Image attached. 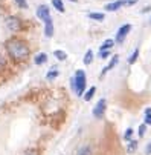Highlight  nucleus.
<instances>
[{
	"mask_svg": "<svg viewBox=\"0 0 151 155\" xmlns=\"http://www.w3.org/2000/svg\"><path fill=\"white\" fill-rule=\"evenodd\" d=\"M92 61H93V52H92V49H89L84 55V64H90Z\"/></svg>",
	"mask_w": 151,
	"mask_h": 155,
	"instance_id": "obj_16",
	"label": "nucleus"
},
{
	"mask_svg": "<svg viewBox=\"0 0 151 155\" xmlns=\"http://www.w3.org/2000/svg\"><path fill=\"white\" fill-rule=\"evenodd\" d=\"M145 114H151V107H146L145 109Z\"/></svg>",
	"mask_w": 151,
	"mask_h": 155,
	"instance_id": "obj_30",
	"label": "nucleus"
},
{
	"mask_svg": "<svg viewBox=\"0 0 151 155\" xmlns=\"http://www.w3.org/2000/svg\"><path fill=\"white\" fill-rule=\"evenodd\" d=\"M37 17L41 18L43 21H45L46 18H49V17H51V14H49V8H48L46 5L38 6V9H37Z\"/></svg>",
	"mask_w": 151,
	"mask_h": 155,
	"instance_id": "obj_6",
	"label": "nucleus"
},
{
	"mask_svg": "<svg viewBox=\"0 0 151 155\" xmlns=\"http://www.w3.org/2000/svg\"><path fill=\"white\" fill-rule=\"evenodd\" d=\"M89 17H90L92 20H98V21H102V20L105 18V15H104L102 12H90Z\"/></svg>",
	"mask_w": 151,
	"mask_h": 155,
	"instance_id": "obj_14",
	"label": "nucleus"
},
{
	"mask_svg": "<svg viewBox=\"0 0 151 155\" xmlns=\"http://www.w3.org/2000/svg\"><path fill=\"white\" fill-rule=\"evenodd\" d=\"M137 57H139V49H134V52L131 54V57H130V60H128V63H130V64H134L136 60H137Z\"/></svg>",
	"mask_w": 151,
	"mask_h": 155,
	"instance_id": "obj_18",
	"label": "nucleus"
},
{
	"mask_svg": "<svg viewBox=\"0 0 151 155\" xmlns=\"http://www.w3.org/2000/svg\"><path fill=\"white\" fill-rule=\"evenodd\" d=\"M131 135H133V129H127L125 134H124V138H125V140H130Z\"/></svg>",
	"mask_w": 151,
	"mask_h": 155,
	"instance_id": "obj_22",
	"label": "nucleus"
},
{
	"mask_svg": "<svg viewBox=\"0 0 151 155\" xmlns=\"http://www.w3.org/2000/svg\"><path fill=\"white\" fill-rule=\"evenodd\" d=\"M6 51L17 61L26 60L29 57V46H28V43L25 40H20V38H11V40H8L6 41Z\"/></svg>",
	"mask_w": 151,
	"mask_h": 155,
	"instance_id": "obj_1",
	"label": "nucleus"
},
{
	"mask_svg": "<svg viewBox=\"0 0 151 155\" xmlns=\"http://www.w3.org/2000/svg\"><path fill=\"white\" fill-rule=\"evenodd\" d=\"M52 5H54V8L58 12H64V3H63V0H52Z\"/></svg>",
	"mask_w": 151,
	"mask_h": 155,
	"instance_id": "obj_11",
	"label": "nucleus"
},
{
	"mask_svg": "<svg viewBox=\"0 0 151 155\" xmlns=\"http://www.w3.org/2000/svg\"><path fill=\"white\" fill-rule=\"evenodd\" d=\"M89 153H90V147H82L78 155H89Z\"/></svg>",
	"mask_w": 151,
	"mask_h": 155,
	"instance_id": "obj_23",
	"label": "nucleus"
},
{
	"mask_svg": "<svg viewBox=\"0 0 151 155\" xmlns=\"http://www.w3.org/2000/svg\"><path fill=\"white\" fill-rule=\"evenodd\" d=\"M137 132H139V137H143V135H145V124H142Z\"/></svg>",
	"mask_w": 151,
	"mask_h": 155,
	"instance_id": "obj_26",
	"label": "nucleus"
},
{
	"mask_svg": "<svg viewBox=\"0 0 151 155\" xmlns=\"http://www.w3.org/2000/svg\"><path fill=\"white\" fill-rule=\"evenodd\" d=\"M15 2H17V5H18V8H28V2H26V0H15Z\"/></svg>",
	"mask_w": 151,
	"mask_h": 155,
	"instance_id": "obj_21",
	"label": "nucleus"
},
{
	"mask_svg": "<svg viewBox=\"0 0 151 155\" xmlns=\"http://www.w3.org/2000/svg\"><path fill=\"white\" fill-rule=\"evenodd\" d=\"M137 2V0H124V6H131Z\"/></svg>",
	"mask_w": 151,
	"mask_h": 155,
	"instance_id": "obj_24",
	"label": "nucleus"
},
{
	"mask_svg": "<svg viewBox=\"0 0 151 155\" xmlns=\"http://www.w3.org/2000/svg\"><path fill=\"white\" fill-rule=\"evenodd\" d=\"M104 112H105V100H104V98H101V100L96 103L95 109H93V115H95L96 118H102Z\"/></svg>",
	"mask_w": 151,
	"mask_h": 155,
	"instance_id": "obj_5",
	"label": "nucleus"
},
{
	"mask_svg": "<svg viewBox=\"0 0 151 155\" xmlns=\"http://www.w3.org/2000/svg\"><path fill=\"white\" fill-rule=\"evenodd\" d=\"M118 61H119V57H118V55H113V57H112V60H110V63H109V64H107L105 68H104V71H102V74H101V75H104L105 72L112 71V69L115 68V66L118 64Z\"/></svg>",
	"mask_w": 151,
	"mask_h": 155,
	"instance_id": "obj_9",
	"label": "nucleus"
},
{
	"mask_svg": "<svg viewBox=\"0 0 151 155\" xmlns=\"http://www.w3.org/2000/svg\"><path fill=\"white\" fill-rule=\"evenodd\" d=\"M95 92H96V87H95V86H92L90 89H89L87 92H85V95H84V100H85V101H90V100L93 98Z\"/></svg>",
	"mask_w": 151,
	"mask_h": 155,
	"instance_id": "obj_13",
	"label": "nucleus"
},
{
	"mask_svg": "<svg viewBox=\"0 0 151 155\" xmlns=\"http://www.w3.org/2000/svg\"><path fill=\"white\" fill-rule=\"evenodd\" d=\"M34 61H35V64H43V63H46V61H48V55H46L45 52H40V54L35 55Z\"/></svg>",
	"mask_w": 151,
	"mask_h": 155,
	"instance_id": "obj_10",
	"label": "nucleus"
},
{
	"mask_svg": "<svg viewBox=\"0 0 151 155\" xmlns=\"http://www.w3.org/2000/svg\"><path fill=\"white\" fill-rule=\"evenodd\" d=\"M25 155H37V152H35V150H29V152H26Z\"/></svg>",
	"mask_w": 151,
	"mask_h": 155,
	"instance_id": "obj_29",
	"label": "nucleus"
},
{
	"mask_svg": "<svg viewBox=\"0 0 151 155\" xmlns=\"http://www.w3.org/2000/svg\"><path fill=\"white\" fill-rule=\"evenodd\" d=\"M145 153H146V155H149V153H151V141H149V144L146 146V149H145Z\"/></svg>",
	"mask_w": 151,
	"mask_h": 155,
	"instance_id": "obj_28",
	"label": "nucleus"
},
{
	"mask_svg": "<svg viewBox=\"0 0 151 155\" xmlns=\"http://www.w3.org/2000/svg\"><path fill=\"white\" fill-rule=\"evenodd\" d=\"M145 124H151V114H145Z\"/></svg>",
	"mask_w": 151,
	"mask_h": 155,
	"instance_id": "obj_27",
	"label": "nucleus"
},
{
	"mask_svg": "<svg viewBox=\"0 0 151 155\" xmlns=\"http://www.w3.org/2000/svg\"><path fill=\"white\" fill-rule=\"evenodd\" d=\"M54 55H55V57H57L58 60H61V61L67 58V54L64 52V51H60V49H58V51H55V52H54Z\"/></svg>",
	"mask_w": 151,
	"mask_h": 155,
	"instance_id": "obj_17",
	"label": "nucleus"
},
{
	"mask_svg": "<svg viewBox=\"0 0 151 155\" xmlns=\"http://www.w3.org/2000/svg\"><path fill=\"white\" fill-rule=\"evenodd\" d=\"M57 75H58V71H57V68H52V69L48 72V75H46V77H48V80H54Z\"/></svg>",
	"mask_w": 151,
	"mask_h": 155,
	"instance_id": "obj_19",
	"label": "nucleus"
},
{
	"mask_svg": "<svg viewBox=\"0 0 151 155\" xmlns=\"http://www.w3.org/2000/svg\"><path fill=\"white\" fill-rule=\"evenodd\" d=\"M5 25H6V28H8L11 32H17V31L21 29V20H20L18 17L11 15V17H8V18L5 20Z\"/></svg>",
	"mask_w": 151,
	"mask_h": 155,
	"instance_id": "obj_3",
	"label": "nucleus"
},
{
	"mask_svg": "<svg viewBox=\"0 0 151 155\" xmlns=\"http://www.w3.org/2000/svg\"><path fill=\"white\" fill-rule=\"evenodd\" d=\"M45 34H46V37H52L54 35V23H52L51 17L45 20Z\"/></svg>",
	"mask_w": 151,
	"mask_h": 155,
	"instance_id": "obj_7",
	"label": "nucleus"
},
{
	"mask_svg": "<svg viewBox=\"0 0 151 155\" xmlns=\"http://www.w3.org/2000/svg\"><path fill=\"white\" fill-rule=\"evenodd\" d=\"M110 55V49H102V51H99V57L101 58H107Z\"/></svg>",
	"mask_w": 151,
	"mask_h": 155,
	"instance_id": "obj_20",
	"label": "nucleus"
},
{
	"mask_svg": "<svg viewBox=\"0 0 151 155\" xmlns=\"http://www.w3.org/2000/svg\"><path fill=\"white\" fill-rule=\"evenodd\" d=\"M5 64H6V60H5V57L2 54H0V69L5 68Z\"/></svg>",
	"mask_w": 151,
	"mask_h": 155,
	"instance_id": "obj_25",
	"label": "nucleus"
},
{
	"mask_svg": "<svg viewBox=\"0 0 151 155\" xmlns=\"http://www.w3.org/2000/svg\"><path fill=\"white\" fill-rule=\"evenodd\" d=\"M131 31V25H122L121 28H119V31H118V34H116V43H122L124 41V38L127 37V34Z\"/></svg>",
	"mask_w": 151,
	"mask_h": 155,
	"instance_id": "obj_4",
	"label": "nucleus"
},
{
	"mask_svg": "<svg viewBox=\"0 0 151 155\" xmlns=\"http://www.w3.org/2000/svg\"><path fill=\"white\" fill-rule=\"evenodd\" d=\"M136 149H137V141H134V140L128 141V144H127V152L128 153H133Z\"/></svg>",
	"mask_w": 151,
	"mask_h": 155,
	"instance_id": "obj_12",
	"label": "nucleus"
},
{
	"mask_svg": "<svg viewBox=\"0 0 151 155\" xmlns=\"http://www.w3.org/2000/svg\"><path fill=\"white\" fill-rule=\"evenodd\" d=\"M121 6H124V0H116V2L107 3V5H105V11H116V9H119Z\"/></svg>",
	"mask_w": 151,
	"mask_h": 155,
	"instance_id": "obj_8",
	"label": "nucleus"
},
{
	"mask_svg": "<svg viewBox=\"0 0 151 155\" xmlns=\"http://www.w3.org/2000/svg\"><path fill=\"white\" fill-rule=\"evenodd\" d=\"M72 81H73V89H75V92L78 94V95H82V92H84V89H85V74H84V71H76V74H75V78H72Z\"/></svg>",
	"mask_w": 151,
	"mask_h": 155,
	"instance_id": "obj_2",
	"label": "nucleus"
},
{
	"mask_svg": "<svg viewBox=\"0 0 151 155\" xmlns=\"http://www.w3.org/2000/svg\"><path fill=\"white\" fill-rule=\"evenodd\" d=\"M113 45H115V40H112V38H109V40H105L102 45H101V51L102 49H112L113 48Z\"/></svg>",
	"mask_w": 151,
	"mask_h": 155,
	"instance_id": "obj_15",
	"label": "nucleus"
}]
</instances>
